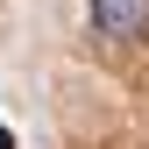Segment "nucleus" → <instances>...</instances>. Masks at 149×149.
<instances>
[{
	"mask_svg": "<svg viewBox=\"0 0 149 149\" xmlns=\"http://www.w3.org/2000/svg\"><path fill=\"white\" fill-rule=\"evenodd\" d=\"M100 43H142L149 36V0H85Z\"/></svg>",
	"mask_w": 149,
	"mask_h": 149,
	"instance_id": "f257e3e1",
	"label": "nucleus"
}]
</instances>
